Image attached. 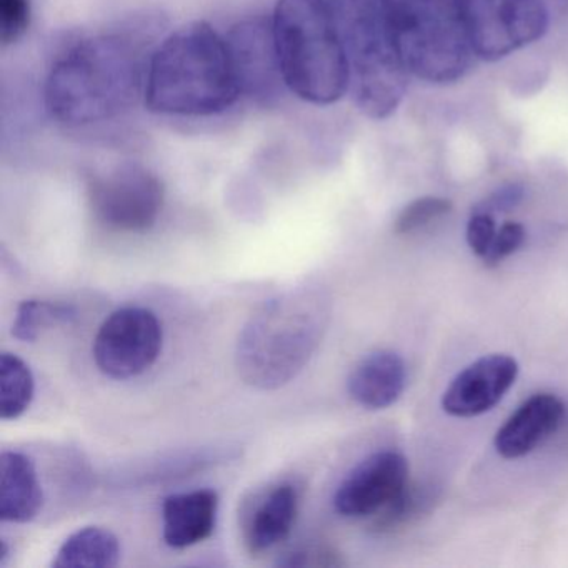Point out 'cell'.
Segmentation results:
<instances>
[{
  "label": "cell",
  "mask_w": 568,
  "mask_h": 568,
  "mask_svg": "<svg viewBox=\"0 0 568 568\" xmlns=\"http://www.w3.org/2000/svg\"><path fill=\"white\" fill-rule=\"evenodd\" d=\"M149 59L144 42L129 32H105L75 42L49 72L48 111L71 128L125 114L144 95Z\"/></svg>",
  "instance_id": "1"
},
{
  "label": "cell",
  "mask_w": 568,
  "mask_h": 568,
  "mask_svg": "<svg viewBox=\"0 0 568 568\" xmlns=\"http://www.w3.org/2000/svg\"><path fill=\"white\" fill-rule=\"evenodd\" d=\"M241 94L227 39L207 22L172 32L149 59L144 99L152 112L205 118L231 108Z\"/></svg>",
  "instance_id": "2"
},
{
  "label": "cell",
  "mask_w": 568,
  "mask_h": 568,
  "mask_svg": "<svg viewBox=\"0 0 568 568\" xmlns=\"http://www.w3.org/2000/svg\"><path fill=\"white\" fill-rule=\"evenodd\" d=\"M328 298L297 287L265 302L242 328L235 367L245 384L275 390L294 381L317 351L328 324Z\"/></svg>",
  "instance_id": "3"
},
{
  "label": "cell",
  "mask_w": 568,
  "mask_h": 568,
  "mask_svg": "<svg viewBox=\"0 0 568 568\" xmlns=\"http://www.w3.org/2000/svg\"><path fill=\"white\" fill-rule=\"evenodd\" d=\"M285 88L328 105L348 91V68L328 0H278L272 18Z\"/></svg>",
  "instance_id": "4"
},
{
  "label": "cell",
  "mask_w": 568,
  "mask_h": 568,
  "mask_svg": "<svg viewBox=\"0 0 568 568\" xmlns=\"http://www.w3.org/2000/svg\"><path fill=\"white\" fill-rule=\"evenodd\" d=\"M348 68V89L371 119H387L404 99L408 72L381 0H328Z\"/></svg>",
  "instance_id": "5"
},
{
  "label": "cell",
  "mask_w": 568,
  "mask_h": 568,
  "mask_svg": "<svg viewBox=\"0 0 568 568\" xmlns=\"http://www.w3.org/2000/svg\"><path fill=\"white\" fill-rule=\"evenodd\" d=\"M408 72L450 84L470 68V39L460 0H381Z\"/></svg>",
  "instance_id": "6"
},
{
  "label": "cell",
  "mask_w": 568,
  "mask_h": 568,
  "mask_svg": "<svg viewBox=\"0 0 568 568\" xmlns=\"http://www.w3.org/2000/svg\"><path fill=\"white\" fill-rule=\"evenodd\" d=\"M471 51L498 61L538 41L547 32L544 0H460Z\"/></svg>",
  "instance_id": "7"
},
{
  "label": "cell",
  "mask_w": 568,
  "mask_h": 568,
  "mask_svg": "<svg viewBox=\"0 0 568 568\" xmlns=\"http://www.w3.org/2000/svg\"><path fill=\"white\" fill-rule=\"evenodd\" d=\"M89 201L95 217L122 232L149 231L164 205V185L144 165L125 162L92 175Z\"/></svg>",
  "instance_id": "8"
},
{
  "label": "cell",
  "mask_w": 568,
  "mask_h": 568,
  "mask_svg": "<svg viewBox=\"0 0 568 568\" xmlns=\"http://www.w3.org/2000/svg\"><path fill=\"white\" fill-rule=\"evenodd\" d=\"M164 345V328L149 308L124 307L111 314L95 335V365L115 381H128L148 372Z\"/></svg>",
  "instance_id": "9"
},
{
  "label": "cell",
  "mask_w": 568,
  "mask_h": 568,
  "mask_svg": "<svg viewBox=\"0 0 568 568\" xmlns=\"http://www.w3.org/2000/svg\"><path fill=\"white\" fill-rule=\"evenodd\" d=\"M408 485V464L394 450L377 452L355 465L338 485L334 507L344 517H372Z\"/></svg>",
  "instance_id": "10"
},
{
  "label": "cell",
  "mask_w": 568,
  "mask_h": 568,
  "mask_svg": "<svg viewBox=\"0 0 568 568\" xmlns=\"http://www.w3.org/2000/svg\"><path fill=\"white\" fill-rule=\"evenodd\" d=\"M241 92L258 101L277 98L285 85L275 51L272 22L255 19L232 29L227 38Z\"/></svg>",
  "instance_id": "11"
},
{
  "label": "cell",
  "mask_w": 568,
  "mask_h": 568,
  "mask_svg": "<svg viewBox=\"0 0 568 568\" xmlns=\"http://www.w3.org/2000/svg\"><path fill=\"white\" fill-rule=\"evenodd\" d=\"M518 377V364L505 354L485 355L452 381L442 407L454 417L470 418L491 410Z\"/></svg>",
  "instance_id": "12"
},
{
  "label": "cell",
  "mask_w": 568,
  "mask_h": 568,
  "mask_svg": "<svg viewBox=\"0 0 568 568\" xmlns=\"http://www.w3.org/2000/svg\"><path fill=\"white\" fill-rule=\"evenodd\" d=\"M298 505V488L288 481L257 495L242 521V538L248 554H265L287 540L297 520Z\"/></svg>",
  "instance_id": "13"
},
{
  "label": "cell",
  "mask_w": 568,
  "mask_h": 568,
  "mask_svg": "<svg viewBox=\"0 0 568 568\" xmlns=\"http://www.w3.org/2000/svg\"><path fill=\"white\" fill-rule=\"evenodd\" d=\"M565 405L557 395L535 394L525 400L495 435V448L504 458H520L544 444L560 427Z\"/></svg>",
  "instance_id": "14"
},
{
  "label": "cell",
  "mask_w": 568,
  "mask_h": 568,
  "mask_svg": "<svg viewBox=\"0 0 568 568\" xmlns=\"http://www.w3.org/2000/svg\"><path fill=\"white\" fill-rule=\"evenodd\" d=\"M219 495L214 490L175 494L162 505L164 540L169 547H192L207 540L217 524Z\"/></svg>",
  "instance_id": "15"
},
{
  "label": "cell",
  "mask_w": 568,
  "mask_h": 568,
  "mask_svg": "<svg viewBox=\"0 0 568 568\" xmlns=\"http://www.w3.org/2000/svg\"><path fill=\"white\" fill-rule=\"evenodd\" d=\"M405 382L407 368L404 358L392 351H378L355 365L347 388L351 397L362 407L382 410L400 398Z\"/></svg>",
  "instance_id": "16"
},
{
  "label": "cell",
  "mask_w": 568,
  "mask_h": 568,
  "mask_svg": "<svg viewBox=\"0 0 568 568\" xmlns=\"http://www.w3.org/2000/svg\"><path fill=\"white\" fill-rule=\"evenodd\" d=\"M44 505V491L34 462L21 452L0 457V518L28 524Z\"/></svg>",
  "instance_id": "17"
},
{
  "label": "cell",
  "mask_w": 568,
  "mask_h": 568,
  "mask_svg": "<svg viewBox=\"0 0 568 568\" xmlns=\"http://www.w3.org/2000/svg\"><path fill=\"white\" fill-rule=\"evenodd\" d=\"M121 541L108 528L85 527L59 548L55 568H112L121 560Z\"/></svg>",
  "instance_id": "18"
},
{
  "label": "cell",
  "mask_w": 568,
  "mask_h": 568,
  "mask_svg": "<svg viewBox=\"0 0 568 568\" xmlns=\"http://www.w3.org/2000/svg\"><path fill=\"white\" fill-rule=\"evenodd\" d=\"M34 375L29 365L16 354L0 355V417L16 420L34 398Z\"/></svg>",
  "instance_id": "19"
},
{
  "label": "cell",
  "mask_w": 568,
  "mask_h": 568,
  "mask_svg": "<svg viewBox=\"0 0 568 568\" xmlns=\"http://www.w3.org/2000/svg\"><path fill=\"white\" fill-rule=\"evenodd\" d=\"M75 317L78 311L72 305L61 302L26 301L19 305L12 324V335L22 342H34L48 328L71 324Z\"/></svg>",
  "instance_id": "20"
},
{
  "label": "cell",
  "mask_w": 568,
  "mask_h": 568,
  "mask_svg": "<svg viewBox=\"0 0 568 568\" xmlns=\"http://www.w3.org/2000/svg\"><path fill=\"white\" fill-rule=\"evenodd\" d=\"M432 501L434 494L428 488L408 484L392 504L375 515L372 527L378 534H390L414 521L422 511L427 510Z\"/></svg>",
  "instance_id": "21"
},
{
  "label": "cell",
  "mask_w": 568,
  "mask_h": 568,
  "mask_svg": "<svg viewBox=\"0 0 568 568\" xmlns=\"http://www.w3.org/2000/svg\"><path fill=\"white\" fill-rule=\"evenodd\" d=\"M452 202L442 197H422L408 204L395 221V232L400 235L412 234L427 227L432 222L450 214Z\"/></svg>",
  "instance_id": "22"
},
{
  "label": "cell",
  "mask_w": 568,
  "mask_h": 568,
  "mask_svg": "<svg viewBox=\"0 0 568 568\" xmlns=\"http://www.w3.org/2000/svg\"><path fill=\"white\" fill-rule=\"evenodd\" d=\"M31 24L29 0H0V41L18 42Z\"/></svg>",
  "instance_id": "23"
},
{
  "label": "cell",
  "mask_w": 568,
  "mask_h": 568,
  "mask_svg": "<svg viewBox=\"0 0 568 568\" xmlns=\"http://www.w3.org/2000/svg\"><path fill=\"white\" fill-rule=\"evenodd\" d=\"M278 565L284 567H344L345 561L342 555L335 548L328 545H321V547H302L297 550L291 551L284 560L278 561Z\"/></svg>",
  "instance_id": "24"
},
{
  "label": "cell",
  "mask_w": 568,
  "mask_h": 568,
  "mask_svg": "<svg viewBox=\"0 0 568 568\" xmlns=\"http://www.w3.org/2000/svg\"><path fill=\"white\" fill-rule=\"evenodd\" d=\"M525 242L524 225L518 222H505L495 235L491 242L490 251L487 252L481 261L487 265H498L505 258L518 251Z\"/></svg>",
  "instance_id": "25"
},
{
  "label": "cell",
  "mask_w": 568,
  "mask_h": 568,
  "mask_svg": "<svg viewBox=\"0 0 568 568\" xmlns=\"http://www.w3.org/2000/svg\"><path fill=\"white\" fill-rule=\"evenodd\" d=\"M497 235L494 214L490 212L475 211L467 225V242L477 257L484 258L490 251L491 242Z\"/></svg>",
  "instance_id": "26"
},
{
  "label": "cell",
  "mask_w": 568,
  "mask_h": 568,
  "mask_svg": "<svg viewBox=\"0 0 568 568\" xmlns=\"http://www.w3.org/2000/svg\"><path fill=\"white\" fill-rule=\"evenodd\" d=\"M524 199V187L518 184L505 185V187L498 189L497 192L490 195L480 207L475 211L490 212H507L511 209L517 207Z\"/></svg>",
  "instance_id": "27"
}]
</instances>
